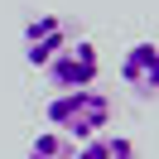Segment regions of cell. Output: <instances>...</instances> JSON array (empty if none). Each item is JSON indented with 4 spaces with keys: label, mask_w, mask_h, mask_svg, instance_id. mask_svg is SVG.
Returning a JSON list of instances; mask_svg holds the SVG:
<instances>
[{
    "label": "cell",
    "mask_w": 159,
    "mask_h": 159,
    "mask_svg": "<svg viewBox=\"0 0 159 159\" xmlns=\"http://www.w3.org/2000/svg\"><path fill=\"white\" fill-rule=\"evenodd\" d=\"M63 43H68V24L58 15H34L24 24V63L29 68H48L63 53Z\"/></svg>",
    "instance_id": "obj_3"
},
{
    "label": "cell",
    "mask_w": 159,
    "mask_h": 159,
    "mask_svg": "<svg viewBox=\"0 0 159 159\" xmlns=\"http://www.w3.org/2000/svg\"><path fill=\"white\" fill-rule=\"evenodd\" d=\"M48 87L53 92H82V87H97V77H101V53H97V43L92 39H77V43H63V53L48 63Z\"/></svg>",
    "instance_id": "obj_2"
},
{
    "label": "cell",
    "mask_w": 159,
    "mask_h": 159,
    "mask_svg": "<svg viewBox=\"0 0 159 159\" xmlns=\"http://www.w3.org/2000/svg\"><path fill=\"white\" fill-rule=\"evenodd\" d=\"M43 116H48V125L58 130L63 140H92V135H106V125H111V97L106 92H92V87H82V92H58V97L43 106Z\"/></svg>",
    "instance_id": "obj_1"
},
{
    "label": "cell",
    "mask_w": 159,
    "mask_h": 159,
    "mask_svg": "<svg viewBox=\"0 0 159 159\" xmlns=\"http://www.w3.org/2000/svg\"><path fill=\"white\" fill-rule=\"evenodd\" d=\"M120 82H125L135 97H159V43L154 39H140L125 48L120 58Z\"/></svg>",
    "instance_id": "obj_4"
},
{
    "label": "cell",
    "mask_w": 159,
    "mask_h": 159,
    "mask_svg": "<svg viewBox=\"0 0 159 159\" xmlns=\"http://www.w3.org/2000/svg\"><path fill=\"white\" fill-rule=\"evenodd\" d=\"M24 159H72V140H63L58 130H39Z\"/></svg>",
    "instance_id": "obj_6"
},
{
    "label": "cell",
    "mask_w": 159,
    "mask_h": 159,
    "mask_svg": "<svg viewBox=\"0 0 159 159\" xmlns=\"http://www.w3.org/2000/svg\"><path fill=\"white\" fill-rule=\"evenodd\" d=\"M72 159H135V145L125 135H92L72 149Z\"/></svg>",
    "instance_id": "obj_5"
}]
</instances>
